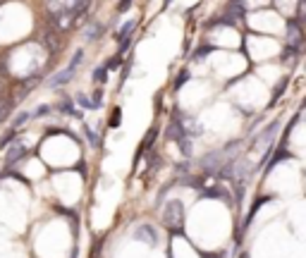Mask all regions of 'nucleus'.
Returning a JSON list of instances; mask_svg holds the SVG:
<instances>
[{
	"instance_id": "aec40b11",
	"label": "nucleus",
	"mask_w": 306,
	"mask_h": 258,
	"mask_svg": "<svg viewBox=\"0 0 306 258\" xmlns=\"http://www.w3.org/2000/svg\"><path fill=\"white\" fill-rule=\"evenodd\" d=\"M187 77H189V72L184 69V72H180V77H177V82H175V88H180V86L187 82Z\"/></svg>"
},
{
	"instance_id": "9d476101",
	"label": "nucleus",
	"mask_w": 306,
	"mask_h": 258,
	"mask_svg": "<svg viewBox=\"0 0 306 258\" xmlns=\"http://www.w3.org/2000/svg\"><path fill=\"white\" fill-rule=\"evenodd\" d=\"M103 244H106V237H98V241L91 244V256L89 258H101V249H103Z\"/></svg>"
},
{
	"instance_id": "6e6552de",
	"label": "nucleus",
	"mask_w": 306,
	"mask_h": 258,
	"mask_svg": "<svg viewBox=\"0 0 306 258\" xmlns=\"http://www.w3.org/2000/svg\"><path fill=\"white\" fill-rule=\"evenodd\" d=\"M134 29H137V22H134V19H129V22H125V24H122V29L115 34V38H117V41H127V38H132Z\"/></svg>"
},
{
	"instance_id": "4468645a",
	"label": "nucleus",
	"mask_w": 306,
	"mask_h": 258,
	"mask_svg": "<svg viewBox=\"0 0 306 258\" xmlns=\"http://www.w3.org/2000/svg\"><path fill=\"white\" fill-rule=\"evenodd\" d=\"M120 120H122V108H115L110 113V122H108V124L115 129V127H120Z\"/></svg>"
},
{
	"instance_id": "9b49d317",
	"label": "nucleus",
	"mask_w": 306,
	"mask_h": 258,
	"mask_svg": "<svg viewBox=\"0 0 306 258\" xmlns=\"http://www.w3.org/2000/svg\"><path fill=\"white\" fill-rule=\"evenodd\" d=\"M77 103L82 105V108H86V110H96L98 105L93 103V101H89V96H84V93H77Z\"/></svg>"
},
{
	"instance_id": "412c9836",
	"label": "nucleus",
	"mask_w": 306,
	"mask_h": 258,
	"mask_svg": "<svg viewBox=\"0 0 306 258\" xmlns=\"http://www.w3.org/2000/svg\"><path fill=\"white\" fill-rule=\"evenodd\" d=\"M129 5H132V0H120V5H117V12H127V10H129Z\"/></svg>"
},
{
	"instance_id": "f257e3e1",
	"label": "nucleus",
	"mask_w": 306,
	"mask_h": 258,
	"mask_svg": "<svg viewBox=\"0 0 306 258\" xmlns=\"http://www.w3.org/2000/svg\"><path fill=\"white\" fill-rule=\"evenodd\" d=\"M163 223L172 234H182L184 229V206L182 201H167V206L163 208Z\"/></svg>"
},
{
	"instance_id": "0eeeda50",
	"label": "nucleus",
	"mask_w": 306,
	"mask_h": 258,
	"mask_svg": "<svg viewBox=\"0 0 306 258\" xmlns=\"http://www.w3.org/2000/svg\"><path fill=\"white\" fill-rule=\"evenodd\" d=\"M72 77H74V69H72V67H67V69H62V72H57V74H53V77H51V86L67 84Z\"/></svg>"
},
{
	"instance_id": "5701e85b",
	"label": "nucleus",
	"mask_w": 306,
	"mask_h": 258,
	"mask_svg": "<svg viewBox=\"0 0 306 258\" xmlns=\"http://www.w3.org/2000/svg\"><path fill=\"white\" fill-rule=\"evenodd\" d=\"M101 101H103V91L98 88V91L93 93V103H96V105H101Z\"/></svg>"
},
{
	"instance_id": "f3484780",
	"label": "nucleus",
	"mask_w": 306,
	"mask_h": 258,
	"mask_svg": "<svg viewBox=\"0 0 306 258\" xmlns=\"http://www.w3.org/2000/svg\"><path fill=\"white\" fill-rule=\"evenodd\" d=\"M60 110H65V113L74 115V117H82V113H79L77 108H72V105H70V101H62V103H60Z\"/></svg>"
},
{
	"instance_id": "bb28decb",
	"label": "nucleus",
	"mask_w": 306,
	"mask_h": 258,
	"mask_svg": "<svg viewBox=\"0 0 306 258\" xmlns=\"http://www.w3.org/2000/svg\"><path fill=\"white\" fill-rule=\"evenodd\" d=\"M0 2H2V0H0Z\"/></svg>"
},
{
	"instance_id": "423d86ee",
	"label": "nucleus",
	"mask_w": 306,
	"mask_h": 258,
	"mask_svg": "<svg viewBox=\"0 0 306 258\" xmlns=\"http://www.w3.org/2000/svg\"><path fill=\"white\" fill-rule=\"evenodd\" d=\"M27 155V148H24V143H15L12 148H10V153H7V160H5V165H15L17 160H22Z\"/></svg>"
},
{
	"instance_id": "20e7f679",
	"label": "nucleus",
	"mask_w": 306,
	"mask_h": 258,
	"mask_svg": "<svg viewBox=\"0 0 306 258\" xmlns=\"http://www.w3.org/2000/svg\"><path fill=\"white\" fill-rule=\"evenodd\" d=\"M287 41H289V46L292 48H299L302 43H304V38H302V29L297 22H289V29H287Z\"/></svg>"
},
{
	"instance_id": "2eb2a0df",
	"label": "nucleus",
	"mask_w": 306,
	"mask_h": 258,
	"mask_svg": "<svg viewBox=\"0 0 306 258\" xmlns=\"http://www.w3.org/2000/svg\"><path fill=\"white\" fill-rule=\"evenodd\" d=\"M106 74H108V69H106V67H98V69H93V82H98V84H106Z\"/></svg>"
},
{
	"instance_id": "393cba45",
	"label": "nucleus",
	"mask_w": 306,
	"mask_h": 258,
	"mask_svg": "<svg viewBox=\"0 0 306 258\" xmlns=\"http://www.w3.org/2000/svg\"><path fill=\"white\" fill-rule=\"evenodd\" d=\"M206 258H223V256H206Z\"/></svg>"
},
{
	"instance_id": "a211bd4d",
	"label": "nucleus",
	"mask_w": 306,
	"mask_h": 258,
	"mask_svg": "<svg viewBox=\"0 0 306 258\" xmlns=\"http://www.w3.org/2000/svg\"><path fill=\"white\" fill-rule=\"evenodd\" d=\"M120 60H122V57H120V55H115V57H112V60H108V65H106V69H108V72H112V69H117V67H120Z\"/></svg>"
},
{
	"instance_id": "dca6fc26",
	"label": "nucleus",
	"mask_w": 306,
	"mask_h": 258,
	"mask_svg": "<svg viewBox=\"0 0 306 258\" xmlns=\"http://www.w3.org/2000/svg\"><path fill=\"white\" fill-rule=\"evenodd\" d=\"M84 132H86V137H89V141H91V146H93V148H101V137H98V134H93L89 127H86Z\"/></svg>"
},
{
	"instance_id": "a878e982",
	"label": "nucleus",
	"mask_w": 306,
	"mask_h": 258,
	"mask_svg": "<svg viewBox=\"0 0 306 258\" xmlns=\"http://www.w3.org/2000/svg\"><path fill=\"white\" fill-rule=\"evenodd\" d=\"M74 256H77V251H74V254H72V256H70V258H74Z\"/></svg>"
},
{
	"instance_id": "b1692460",
	"label": "nucleus",
	"mask_w": 306,
	"mask_h": 258,
	"mask_svg": "<svg viewBox=\"0 0 306 258\" xmlns=\"http://www.w3.org/2000/svg\"><path fill=\"white\" fill-rule=\"evenodd\" d=\"M299 7H304V10H306V0H302V5H299Z\"/></svg>"
},
{
	"instance_id": "f03ea898",
	"label": "nucleus",
	"mask_w": 306,
	"mask_h": 258,
	"mask_svg": "<svg viewBox=\"0 0 306 258\" xmlns=\"http://www.w3.org/2000/svg\"><path fill=\"white\" fill-rule=\"evenodd\" d=\"M134 237L141 239V241H146V244H151V246H158V234H156V229L151 225H139L134 229Z\"/></svg>"
},
{
	"instance_id": "1a4fd4ad",
	"label": "nucleus",
	"mask_w": 306,
	"mask_h": 258,
	"mask_svg": "<svg viewBox=\"0 0 306 258\" xmlns=\"http://www.w3.org/2000/svg\"><path fill=\"white\" fill-rule=\"evenodd\" d=\"M103 34V27L96 22V24H89V29H86V41H93V38H98Z\"/></svg>"
},
{
	"instance_id": "6ab92c4d",
	"label": "nucleus",
	"mask_w": 306,
	"mask_h": 258,
	"mask_svg": "<svg viewBox=\"0 0 306 258\" xmlns=\"http://www.w3.org/2000/svg\"><path fill=\"white\" fill-rule=\"evenodd\" d=\"M82 57H84V51H77V53L72 55V62H70V67H72V69H77V65L82 62Z\"/></svg>"
},
{
	"instance_id": "ddd939ff",
	"label": "nucleus",
	"mask_w": 306,
	"mask_h": 258,
	"mask_svg": "<svg viewBox=\"0 0 306 258\" xmlns=\"http://www.w3.org/2000/svg\"><path fill=\"white\" fill-rule=\"evenodd\" d=\"M12 139H15V127H12V129H7V132H5V137L0 139V151H5V148L12 143Z\"/></svg>"
},
{
	"instance_id": "7ed1b4c3",
	"label": "nucleus",
	"mask_w": 306,
	"mask_h": 258,
	"mask_svg": "<svg viewBox=\"0 0 306 258\" xmlns=\"http://www.w3.org/2000/svg\"><path fill=\"white\" fill-rule=\"evenodd\" d=\"M220 158H223V153H220V151H216V153H208V155L201 160V168H203L206 172H216L218 168H220V163H223Z\"/></svg>"
},
{
	"instance_id": "f8f14e48",
	"label": "nucleus",
	"mask_w": 306,
	"mask_h": 258,
	"mask_svg": "<svg viewBox=\"0 0 306 258\" xmlns=\"http://www.w3.org/2000/svg\"><path fill=\"white\" fill-rule=\"evenodd\" d=\"M10 110H12V101H0V122L7 120Z\"/></svg>"
},
{
	"instance_id": "4be33fe9",
	"label": "nucleus",
	"mask_w": 306,
	"mask_h": 258,
	"mask_svg": "<svg viewBox=\"0 0 306 258\" xmlns=\"http://www.w3.org/2000/svg\"><path fill=\"white\" fill-rule=\"evenodd\" d=\"M27 117H29L27 113H19L17 117H15V127H17V124H24V122H27Z\"/></svg>"
},
{
	"instance_id": "39448f33",
	"label": "nucleus",
	"mask_w": 306,
	"mask_h": 258,
	"mask_svg": "<svg viewBox=\"0 0 306 258\" xmlns=\"http://www.w3.org/2000/svg\"><path fill=\"white\" fill-rule=\"evenodd\" d=\"M43 43H46L48 53H57V51H60V38H57V31L53 27L43 34Z\"/></svg>"
}]
</instances>
